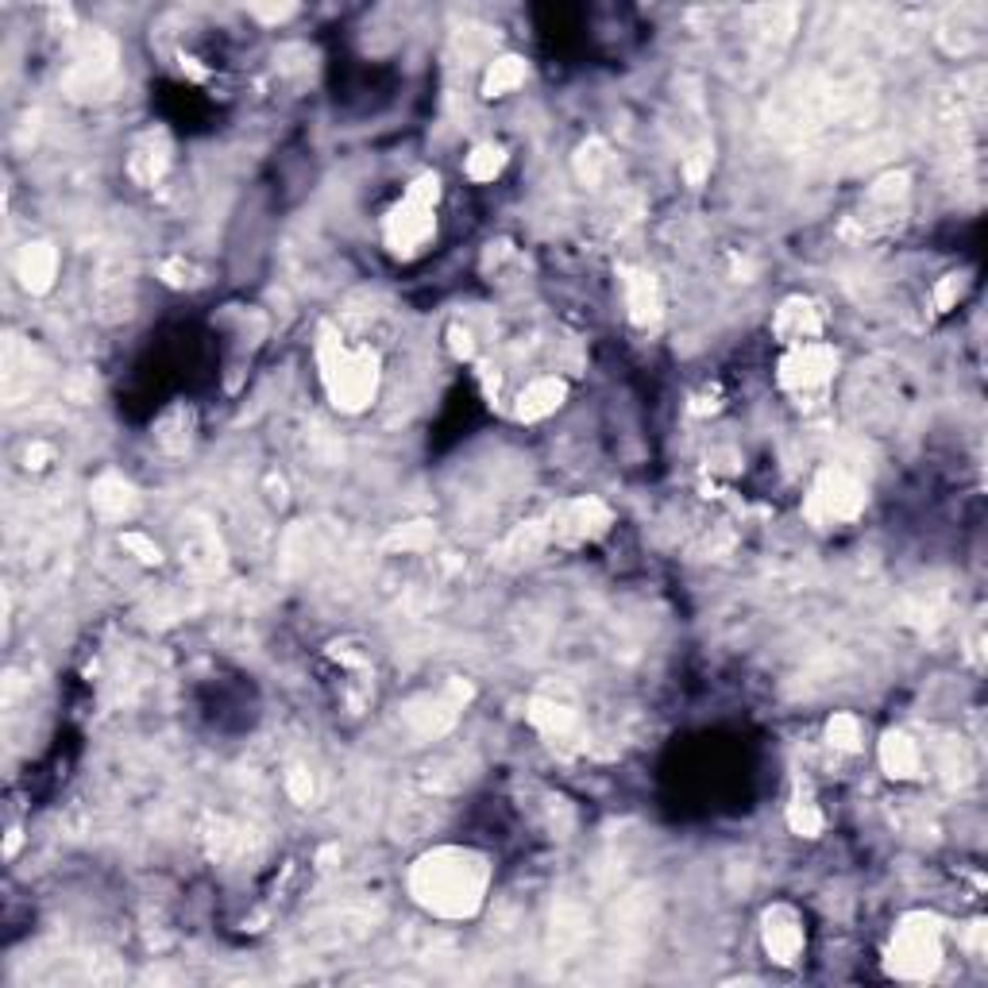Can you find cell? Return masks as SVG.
I'll return each instance as SVG.
<instances>
[{
	"label": "cell",
	"mask_w": 988,
	"mask_h": 988,
	"mask_svg": "<svg viewBox=\"0 0 988 988\" xmlns=\"http://www.w3.org/2000/svg\"><path fill=\"white\" fill-rule=\"evenodd\" d=\"M294 8H255V16H263V20H282V16H290Z\"/></svg>",
	"instance_id": "obj_29"
},
{
	"label": "cell",
	"mask_w": 988,
	"mask_h": 988,
	"mask_svg": "<svg viewBox=\"0 0 988 988\" xmlns=\"http://www.w3.org/2000/svg\"><path fill=\"white\" fill-rule=\"evenodd\" d=\"M286 792L294 804H310L313 799V776L305 768H290L286 773Z\"/></svg>",
	"instance_id": "obj_26"
},
{
	"label": "cell",
	"mask_w": 988,
	"mask_h": 988,
	"mask_svg": "<svg viewBox=\"0 0 988 988\" xmlns=\"http://www.w3.org/2000/svg\"><path fill=\"white\" fill-rule=\"evenodd\" d=\"M163 170H167V143L163 140L155 143V135H148V140L140 143V151L132 155V174L140 178L143 185H151Z\"/></svg>",
	"instance_id": "obj_22"
},
{
	"label": "cell",
	"mask_w": 988,
	"mask_h": 988,
	"mask_svg": "<svg viewBox=\"0 0 988 988\" xmlns=\"http://www.w3.org/2000/svg\"><path fill=\"white\" fill-rule=\"evenodd\" d=\"M826 742L834 745L838 753H857L865 745V726L857 715H849V710H838V715L826 723Z\"/></svg>",
	"instance_id": "obj_19"
},
{
	"label": "cell",
	"mask_w": 988,
	"mask_h": 988,
	"mask_svg": "<svg viewBox=\"0 0 988 988\" xmlns=\"http://www.w3.org/2000/svg\"><path fill=\"white\" fill-rule=\"evenodd\" d=\"M707 170H710V155H703V151H695V155L684 163V174H687V182H692V185H699L703 178H707Z\"/></svg>",
	"instance_id": "obj_28"
},
{
	"label": "cell",
	"mask_w": 988,
	"mask_h": 988,
	"mask_svg": "<svg viewBox=\"0 0 988 988\" xmlns=\"http://www.w3.org/2000/svg\"><path fill=\"white\" fill-rule=\"evenodd\" d=\"M838 371V347L826 344V340H811V344H796L784 352L780 367H776V383L788 394H815L823 391L826 383Z\"/></svg>",
	"instance_id": "obj_6"
},
{
	"label": "cell",
	"mask_w": 988,
	"mask_h": 988,
	"mask_svg": "<svg viewBox=\"0 0 988 988\" xmlns=\"http://www.w3.org/2000/svg\"><path fill=\"white\" fill-rule=\"evenodd\" d=\"M491 857L472 846H433L410 869V896L425 915L467 923L483 911L491 893Z\"/></svg>",
	"instance_id": "obj_1"
},
{
	"label": "cell",
	"mask_w": 988,
	"mask_h": 988,
	"mask_svg": "<svg viewBox=\"0 0 988 988\" xmlns=\"http://www.w3.org/2000/svg\"><path fill=\"white\" fill-rule=\"evenodd\" d=\"M548 537H553V533H548V525L530 522V525H522V530H517L514 537L506 541V548H502V553H506L510 561H533V556L545 548Z\"/></svg>",
	"instance_id": "obj_21"
},
{
	"label": "cell",
	"mask_w": 988,
	"mask_h": 988,
	"mask_svg": "<svg viewBox=\"0 0 988 988\" xmlns=\"http://www.w3.org/2000/svg\"><path fill=\"white\" fill-rule=\"evenodd\" d=\"M946 961V927L935 911H907L888 938L885 966L896 981H930Z\"/></svg>",
	"instance_id": "obj_3"
},
{
	"label": "cell",
	"mask_w": 988,
	"mask_h": 988,
	"mask_svg": "<svg viewBox=\"0 0 988 988\" xmlns=\"http://www.w3.org/2000/svg\"><path fill=\"white\" fill-rule=\"evenodd\" d=\"M16 279L31 294H47L54 286V279H59V248L47 244V240L28 244L20 251V259H16Z\"/></svg>",
	"instance_id": "obj_10"
},
{
	"label": "cell",
	"mask_w": 988,
	"mask_h": 988,
	"mask_svg": "<svg viewBox=\"0 0 988 988\" xmlns=\"http://www.w3.org/2000/svg\"><path fill=\"white\" fill-rule=\"evenodd\" d=\"M120 545L132 548V553L140 556L143 564H159V561H163V556H159V545H155V541L143 537V533H124V537H120Z\"/></svg>",
	"instance_id": "obj_27"
},
{
	"label": "cell",
	"mask_w": 988,
	"mask_h": 988,
	"mask_svg": "<svg viewBox=\"0 0 988 988\" xmlns=\"http://www.w3.org/2000/svg\"><path fill=\"white\" fill-rule=\"evenodd\" d=\"M317 367L321 383H325L329 402L340 413H363L379 399V383H383V360L371 344H344L332 325H321L317 332Z\"/></svg>",
	"instance_id": "obj_2"
},
{
	"label": "cell",
	"mask_w": 988,
	"mask_h": 988,
	"mask_svg": "<svg viewBox=\"0 0 988 988\" xmlns=\"http://www.w3.org/2000/svg\"><path fill=\"white\" fill-rule=\"evenodd\" d=\"M606 167H611V155H606V148L598 140H587L579 148V155H576V174L583 178V182L587 185H595L598 178L606 174Z\"/></svg>",
	"instance_id": "obj_24"
},
{
	"label": "cell",
	"mask_w": 988,
	"mask_h": 988,
	"mask_svg": "<svg viewBox=\"0 0 988 988\" xmlns=\"http://www.w3.org/2000/svg\"><path fill=\"white\" fill-rule=\"evenodd\" d=\"M788 826H792V834H799V838H819L826 819H823V811H819V804H815V799H792Z\"/></svg>",
	"instance_id": "obj_23"
},
{
	"label": "cell",
	"mask_w": 988,
	"mask_h": 988,
	"mask_svg": "<svg viewBox=\"0 0 988 988\" xmlns=\"http://www.w3.org/2000/svg\"><path fill=\"white\" fill-rule=\"evenodd\" d=\"M966 274H946L942 282H938L935 286V305H938V313H946V310H954V305L961 302V294H966Z\"/></svg>",
	"instance_id": "obj_25"
},
{
	"label": "cell",
	"mask_w": 988,
	"mask_h": 988,
	"mask_svg": "<svg viewBox=\"0 0 988 988\" xmlns=\"http://www.w3.org/2000/svg\"><path fill=\"white\" fill-rule=\"evenodd\" d=\"M525 78H530L525 59H517V54H498V59H491L487 74H483V97H510L514 89L525 85Z\"/></svg>",
	"instance_id": "obj_15"
},
{
	"label": "cell",
	"mask_w": 988,
	"mask_h": 988,
	"mask_svg": "<svg viewBox=\"0 0 988 988\" xmlns=\"http://www.w3.org/2000/svg\"><path fill=\"white\" fill-rule=\"evenodd\" d=\"M626 305H629V317H634V325L649 329V325H657V321H661L664 298H661L657 279H653L649 271H634L626 279Z\"/></svg>",
	"instance_id": "obj_14"
},
{
	"label": "cell",
	"mask_w": 988,
	"mask_h": 988,
	"mask_svg": "<svg viewBox=\"0 0 988 988\" xmlns=\"http://www.w3.org/2000/svg\"><path fill=\"white\" fill-rule=\"evenodd\" d=\"M568 402V383L561 375H541L533 383H525V391L517 394V421H545Z\"/></svg>",
	"instance_id": "obj_11"
},
{
	"label": "cell",
	"mask_w": 988,
	"mask_h": 988,
	"mask_svg": "<svg viewBox=\"0 0 988 988\" xmlns=\"http://www.w3.org/2000/svg\"><path fill=\"white\" fill-rule=\"evenodd\" d=\"M506 148L502 143H480V148L472 151V155L464 159V174L472 178V182H494V178L506 170Z\"/></svg>",
	"instance_id": "obj_18"
},
{
	"label": "cell",
	"mask_w": 988,
	"mask_h": 988,
	"mask_svg": "<svg viewBox=\"0 0 988 988\" xmlns=\"http://www.w3.org/2000/svg\"><path fill=\"white\" fill-rule=\"evenodd\" d=\"M433 541H436L433 525H429V522H410V525H399V530L383 541V548H386V553H425Z\"/></svg>",
	"instance_id": "obj_20"
},
{
	"label": "cell",
	"mask_w": 988,
	"mask_h": 988,
	"mask_svg": "<svg viewBox=\"0 0 988 988\" xmlns=\"http://www.w3.org/2000/svg\"><path fill=\"white\" fill-rule=\"evenodd\" d=\"M436 205H441V178L417 174L406 185L402 201L386 213V221H383V240L394 259H413L433 244Z\"/></svg>",
	"instance_id": "obj_4"
},
{
	"label": "cell",
	"mask_w": 988,
	"mask_h": 988,
	"mask_svg": "<svg viewBox=\"0 0 988 988\" xmlns=\"http://www.w3.org/2000/svg\"><path fill=\"white\" fill-rule=\"evenodd\" d=\"M611 522H614L611 506H606L603 498H595V494H583V498H572L556 510L548 533H553V541L572 548V545H587V541L603 537V533L611 530Z\"/></svg>",
	"instance_id": "obj_7"
},
{
	"label": "cell",
	"mask_w": 988,
	"mask_h": 988,
	"mask_svg": "<svg viewBox=\"0 0 988 988\" xmlns=\"http://www.w3.org/2000/svg\"><path fill=\"white\" fill-rule=\"evenodd\" d=\"M865 510V487L857 483V475H849L846 467H823L811 480L804 498V514L811 525L830 530V525H849L857 522Z\"/></svg>",
	"instance_id": "obj_5"
},
{
	"label": "cell",
	"mask_w": 988,
	"mask_h": 988,
	"mask_svg": "<svg viewBox=\"0 0 988 988\" xmlns=\"http://www.w3.org/2000/svg\"><path fill=\"white\" fill-rule=\"evenodd\" d=\"M760 942H765V954L776 961V966H796L807 950L804 915H799L792 904L768 907L765 919H760Z\"/></svg>",
	"instance_id": "obj_8"
},
{
	"label": "cell",
	"mask_w": 988,
	"mask_h": 988,
	"mask_svg": "<svg viewBox=\"0 0 988 988\" xmlns=\"http://www.w3.org/2000/svg\"><path fill=\"white\" fill-rule=\"evenodd\" d=\"M826 329V313L815 298H784L780 310L773 313V336L780 340L784 347H796V344H811V340H823Z\"/></svg>",
	"instance_id": "obj_9"
},
{
	"label": "cell",
	"mask_w": 988,
	"mask_h": 988,
	"mask_svg": "<svg viewBox=\"0 0 988 988\" xmlns=\"http://www.w3.org/2000/svg\"><path fill=\"white\" fill-rule=\"evenodd\" d=\"M89 502H93V510L101 517H112V522H120V517H132L135 514V506H140V494H135V487L124 480V475L104 472L101 480L93 483V491H89Z\"/></svg>",
	"instance_id": "obj_13"
},
{
	"label": "cell",
	"mask_w": 988,
	"mask_h": 988,
	"mask_svg": "<svg viewBox=\"0 0 988 988\" xmlns=\"http://www.w3.org/2000/svg\"><path fill=\"white\" fill-rule=\"evenodd\" d=\"M877 757H880L885 776H893V780H915V776L923 773L919 742H915L911 734H904V730H888L877 745Z\"/></svg>",
	"instance_id": "obj_12"
},
{
	"label": "cell",
	"mask_w": 988,
	"mask_h": 988,
	"mask_svg": "<svg viewBox=\"0 0 988 988\" xmlns=\"http://www.w3.org/2000/svg\"><path fill=\"white\" fill-rule=\"evenodd\" d=\"M530 723L537 726L541 734H548V738H564V734L576 730V710L561 699H545V695H537V699L530 703Z\"/></svg>",
	"instance_id": "obj_16"
},
{
	"label": "cell",
	"mask_w": 988,
	"mask_h": 988,
	"mask_svg": "<svg viewBox=\"0 0 988 988\" xmlns=\"http://www.w3.org/2000/svg\"><path fill=\"white\" fill-rule=\"evenodd\" d=\"M907 193H911V178H907L904 170H893V174H880L877 182L869 185V205L896 213V209L907 205Z\"/></svg>",
	"instance_id": "obj_17"
}]
</instances>
